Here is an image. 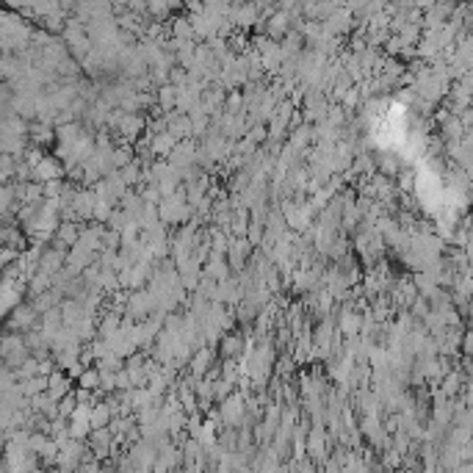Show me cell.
<instances>
[{
    "label": "cell",
    "mask_w": 473,
    "mask_h": 473,
    "mask_svg": "<svg viewBox=\"0 0 473 473\" xmlns=\"http://www.w3.org/2000/svg\"><path fill=\"white\" fill-rule=\"evenodd\" d=\"M61 177H64V166H61V161L53 158V155H45V158L31 169V180L39 183V186H48V183L61 180Z\"/></svg>",
    "instance_id": "1"
},
{
    "label": "cell",
    "mask_w": 473,
    "mask_h": 473,
    "mask_svg": "<svg viewBox=\"0 0 473 473\" xmlns=\"http://www.w3.org/2000/svg\"><path fill=\"white\" fill-rule=\"evenodd\" d=\"M152 136H155V139H152V152H155V155H161V152L169 155L174 149V144H177L169 133H152Z\"/></svg>",
    "instance_id": "2"
},
{
    "label": "cell",
    "mask_w": 473,
    "mask_h": 473,
    "mask_svg": "<svg viewBox=\"0 0 473 473\" xmlns=\"http://www.w3.org/2000/svg\"><path fill=\"white\" fill-rule=\"evenodd\" d=\"M78 385H80V390H95V388H100V373L92 368H83L78 376Z\"/></svg>",
    "instance_id": "3"
},
{
    "label": "cell",
    "mask_w": 473,
    "mask_h": 473,
    "mask_svg": "<svg viewBox=\"0 0 473 473\" xmlns=\"http://www.w3.org/2000/svg\"><path fill=\"white\" fill-rule=\"evenodd\" d=\"M241 346H244V341H241L238 335H224V338H222V351L227 354V357L238 354V351H241Z\"/></svg>",
    "instance_id": "4"
},
{
    "label": "cell",
    "mask_w": 473,
    "mask_h": 473,
    "mask_svg": "<svg viewBox=\"0 0 473 473\" xmlns=\"http://www.w3.org/2000/svg\"><path fill=\"white\" fill-rule=\"evenodd\" d=\"M211 349H202V351H197V357H194V373H202L208 366H211Z\"/></svg>",
    "instance_id": "5"
},
{
    "label": "cell",
    "mask_w": 473,
    "mask_h": 473,
    "mask_svg": "<svg viewBox=\"0 0 473 473\" xmlns=\"http://www.w3.org/2000/svg\"><path fill=\"white\" fill-rule=\"evenodd\" d=\"M379 166H382V172H385V174H396L398 172V164L393 161V155H385V158H379Z\"/></svg>",
    "instance_id": "6"
}]
</instances>
